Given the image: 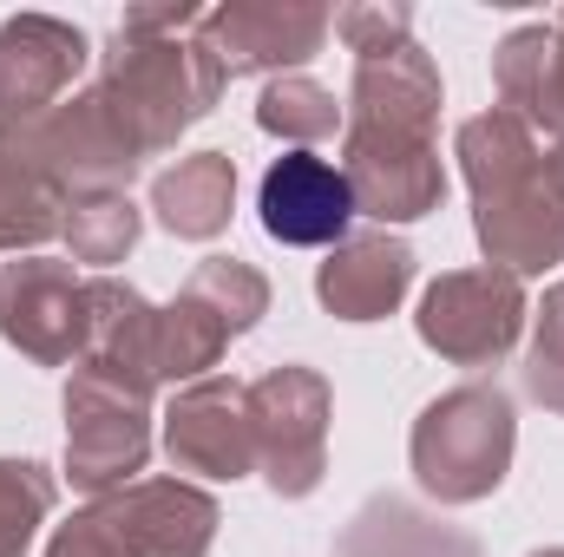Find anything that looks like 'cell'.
Masks as SVG:
<instances>
[{"label":"cell","mask_w":564,"mask_h":557,"mask_svg":"<svg viewBox=\"0 0 564 557\" xmlns=\"http://www.w3.org/2000/svg\"><path fill=\"white\" fill-rule=\"evenodd\" d=\"M532 557H564V551H532Z\"/></svg>","instance_id":"obj_31"},{"label":"cell","mask_w":564,"mask_h":557,"mask_svg":"<svg viewBox=\"0 0 564 557\" xmlns=\"http://www.w3.org/2000/svg\"><path fill=\"white\" fill-rule=\"evenodd\" d=\"M79 368L132 387L144 401L158 394V308L132 282H86V354H79Z\"/></svg>","instance_id":"obj_15"},{"label":"cell","mask_w":564,"mask_h":557,"mask_svg":"<svg viewBox=\"0 0 564 557\" xmlns=\"http://www.w3.org/2000/svg\"><path fill=\"white\" fill-rule=\"evenodd\" d=\"M20 144L59 190H73V197H86V190H126L132 184V171L144 164V144L132 139V125L106 106V92L99 86H86V92H73L66 106H53L40 125H26Z\"/></svg>","instance_id":"obj_4"},{"label":"cell","mask_w":564,"mask_h":557,"mask_svg":"<svg viewBox=\"0 0 564 557\" xmlns=\"http://www.w3.org/2000/svg\"><path fill=\"white\" fill-rule=\"evenodd\" d=\"M512 446H519V419H512L506 387L466 381V387H446L440 401H426V414L414 419V439H408V459H414V479L426 499L473 505V499L499 492Z\"/></svg>","instance_id":"obj_3"},{"label":"cell","mask_w":564,"mask_h":557,"mask_svg":"<svg viewBox=\"0 0 564 557\" xmlns=\"http://www.w3.org/2000/svg\"><path fill=\"white\" fill-rule=\"evenodd\" d=\"M204 7L191 0H164V7H132L112 33V53L99 66V92L106 106L132 125V139L151 151L177 144L217 99H224V66L217 53L197 40Z\"/></svg>","instance_id":"obj_2"},{"label":"cell","mask_w":564,"mask_h":557,"mask_svg":"<svg viewBox=\"0 0 564 557\" xmlns=\"http://www.w3.org/2000/svg\"><path fill=\"white\" fill-rule=\"evenodd\" d=\"M433 119H440V66L426 59L414 40L355 59L348 119H341V125H381V132L433 139Z\"/></svg>","instance_id":"obj_16"},{"label":"cell","mask_w":564,"mask_h":557,"mask_svg":"<svg viewBox=\"0 0 564 557\" xmlns=\"http://www.w3.org/2000/svg\"><path fill=\"white\" fill-rule=\"evenodd\" d=\"M46 557H126V551L112 545V532L99 525V512H79L73 525H59V532H53Z\"/></svg>","instance_id":"obj_29"},{"label":"cell","mask_w":564,"mask_h":557,"mask_svg":"<svg viewBox=\"0 0 564 557\" xmlns=\"http://www.w3.org/2000/svg\"><path fill=\"white\" fill-rule=\"evenodd\" d=\"M328 7L315 0H230L197 20V40L217 53L224 73H276L302 66L328 40Z\"/></svg>","instance_id":"obj_11"},{"label":"cell","mask_w":564,"mask_h":557,"mask_svg":"<svg viewBox=\"0 0 564 557\" xmlns=\"http://www.w3.org/2000/svg\"><path fill=\"white\" fill-rule=\"evenodd\" d=\"M230 335H243V328H257L263 315H270V282L263 270H250L243 256H210V263H197V276L184 282Z\"/></svg>","instance_id":"obj_25"},{"label":"cell","mask_w":564,"mask_h":557,"mask_svg":"<svg viewBox=\"0 0 564 557\" xmlns=\"http://www.w3.org/2000/svg\"><path fill=\"white\" fill-rule=\"evenodd\" d=\"M144 452H151V401L93 374V368H73V381H66V472H73V485L93 499H112L132 485Z\"/></svg>","instance_id":"obj_5"},{"label":"cell","mask_w":564,"mask_h":557,"mask_svg":"<svg viewBox=\"0 0 564 557\" xmlns=\"http://www.w3.org/2000/svg\"><path fill=\"white\" fill-rule=\"evenodd\" d=\"M459 171L492 270L539 276L564 263V144H545L499 106L459 125Z\"/></svg>","instance_id":"obj_1"},{"label":"cell","mask_w":564,"mask_h":557,"mask_svg":"<svg viewBox=\"0 0 564 557\" xmlns=\"http://www.w3.org/2000/svg\"><path fill=\"white\" fill-rule=\"evenodd\" d=\"M257 466L282 499H308L328 472V381L315 368H270L250 381Z\"/></svg>","instance_id":"obj_6"},{"label":"cell","mask_w":564,"mask_h":557,"mask_svg":"<svg viewBox=\"0 0 564 557\" xmlns=\"http://www.w3.org/2000/svg\"><path fill=\"white\" fill-rule=\"evenodd\" d=\"M93 512L126 557H204L224 525L217 499L184 479H139V485L99 499Z\"/></svg>","instance_id":"obj_12"},{"label":"cell","mask_w":564,"mask_h":557,"mask_svg":"<svg viewBox=\"0 0 564 557\" xmlns=\"http://www.w3.org/2000/svg\"><path fill=\"white\" fill-rule=\"evenodd\" d=\"M341 177L355 190V210H368L381 223H414L426 210H440V197H446V171H440L433 139L381 132V125H341Z\"/></svg>","instance_id":"obj_9"},{"label":"cell","mask_w":564,"mask_h":557,"mask_svg":"<svg viewBox=\"0 0 564 557\" xmlns=\"http://www.w3.org/2000/svg\"><path fill=\"white\" fill-rule=\"evenodd\" d=\"M263 230L276 243L295 250H322V243H341L348 237V217H355V190L341 177V164L315 157V151H289L263 171Z\"/></svg>","instance_id":"obj_14"},{"label":"cell","mask_w":564,"mask_h":557,"mask_svg":"<svg viewBox=\"0 0 564 557\" xmlns=\"http://www.w3.org/2000/svg\"><path fill=\"white\" fill-rule=\"evenodd\" d=\"M408 282H414V250L388 230H368V237H341L328 250V263L315 270V295L341 321H381V315H394Z\"/></svg>","instance_id":"obj_17"},{"label":"cell","mask_w":564,"mask_h":557,"mask_svg":"<svg viewBox=\"0 0 564 557\" xmlns=\"http://www.w3.org/2000/svg\"><path fill=\"white\" fill-rule=\"evenodd\" d=\"M66 190L20 151L0 139V250H40L66 223Z\"/></svg>","instance_id":"obj_21"},{"label":"cell","mask_w":564,"mask_h":557,"mask_svg":"<svg viewBox=\"0 0 564 557\" xmlns=\"http://www.w3.org/2000/svg\"><path fill=\"white\" fill-rule=\"evenodd\" d=\"M414 321H421V341L433 354H446L459 368H486V361H499L519 341L525 288H519V276H506L492 263L486 270H453V276H440L421 295Z\"/></svg>","instance_id":"obj_7"},{"label":"cell","mask_w":564,"mask_h":557,"mask_svg":"<svg viewBox=\"0 0 564 557\" xmlns=\"http://www.w3.org/2000/svg\"><path fill=\"white\" fill-rule=\"evenodd\" d=\"M151 210H158V223L171 237L210 243L230 223V210H237V164H230V151H191L171 171H158Z\"/></svg>","instance_id":"obj_18"},{"label":"cell","mask_w":564,"mask_h":557,"mask_svg":"<svg viewBox=\"0 0 564 557\" xmlns=\"http://www.w3.org/2000/svg\"><path fill=\"white\" fill-rule=\"evenodd\" d=\"M0 341L40 368L86 354V282L59 256H20L0 270Z\"/></svg>","instance_id":"obj_8"},{"label":"cell","mask_w":564,"mask_h":557,"mask_svg":"<svg viewBox=\"0 0 564 557\" xmlns=\"http://www.w3.org/2000/svg\"><path fill=\"white\" fill-rule=\"evenodd\" d=\"M341 119H348V112L335 106V92H328V86H315V79H302V73L270 79V86H263V99H257V125H263V132H276V139H289L295 151H308L315 139H328Z\"/></svg>","instance_id":"obj_24"},{"label":"cell","mask_w":564,"mask_h":557,"mask_svg":"<svg viewBox=\"0 0 564 557\" xmlns=\"http://www.w3.org/2000/svg\"><path fill=\"white\" fill-rule=\"evenodd\" d=\"M224 348H230V328L191 288H177V302L158 308V387L164 381H204L224 361Z\"/></svg>","instance_id":"obj_22"},{"label":"cell","mask_w":564,"mask_h":557,"mask_svg":"<svg viewBox=\"0 0 564 557\" xmlns=\"http://www.w3.org/2000/svg\"><path fill=\"white\" fill-rule=\"evenodd\" d=\"M164 452L184 472L204 479H243L257 466V433H250V387L204 374L164 407Z\"/></svg>","instance_id":"obj_13"},{"label":"cell","mask_w":564,"mask_h":557,"mask_svg":"<svg viewBox=\"0 0 564 557\" xmlns=\"http://www.w3.org/2000/svg\"><path fill=\"white\" fill-rule=\"evenodd\" d=\"M408 26H414V13H408V7H348V13H335V33L355 46V59H368V53H388V46L414 40Z\"/></svg>","instance_id":"obj_28"},{"label":"cell","mask_w":564,"mask_h":557,"mask_svg":"<svg viewBox=\"0 0 564 557\" xmlns=\"http://www.w3.org/2000/svg\"><path fill=\"white\" fill-rule=\"evenodd\" d=\"M525 387H532V401L564 414V282L539 308V335H532V354H525Z\"/></svg>","instance_id":"obj_27"},{"label":"cell","mask_w":564,"mask_h":557,"mask_svg":"<svg viewBox=\"0 0 564 557\" xmlns=\"http://www.w3.org/2000/svg\"><path fill=\"white\" fill-rule=\"evenodd\" d=\"M86 66V33L53 13H20L0 26V139H20L53 106H66V86Z\"/></svg>","instance_id":"obj_10"},{"label":"cell","mask_w":564,"mask_h":557,"mask_svg":"<svg viewBox=\"0 0 564 557\" xmlns=\"http://www.w3.org/2000/svg\"><path fill=\"white\" fill-rule=\"evenodd\" d=\"M335 557H479V545L459 525L433 518V512L408 505V499H368L348 518Z\"/></svg>","instance_id":"obj_20"},{"label":"cell","mask_w":564,"mask_h":557,"mask_svg":"<svg viewBox=\"0 0 564 557\" xmlns=\"http://www.w3.org/2000/svg\"><path fill=\"white\" fill-rule=\"evenodd\" d=\"M66 243H73V263H126V250L139 243V204L126 190H86L66 204Z\"/></svg>","instance_id":"obj_23"},{"label":"cell","mask_w":564,"mask_h":557,"mask_svg":"<svg viewBox=\"0 0 564 557\" xmlns=\"http://www.w3.org/2000/svg\"><path fill=\"white\" fill-rule=\"evenodd\" d=\"M492 79H499V99L519 125L545 132L552 144H564V99H558V40L552 26H519L499 40L492 53Z\"/></svg>","instance_id":"obj_19"},{"label":"cell","mask_w":564,"mask_h":557,"mask_svg":"<svg viewBox=\"0 0 564 557\" xmlns=\"http://www.w3.org/2000/svg\"><path fill=\"white\" fill-rule=\"evenodd\" d=\"M53 512V479L33 459H0V557H26L33 532Z\"/></svg>","instance_id":"obj_26"},{"label":"cell","mask_w":564,"mask_h":557,"mask_svg":"<svg viewBox=\"0 0 564 557\" xmlns=\"http://www.w3.org/2000/svg\"><path fill=\"white\" fill-rule=\"evenodd\" d=\"M552 40H558V99H564V20L552 26Z\"/></svg>","instance_id":"obj_30"}]
</instances>
